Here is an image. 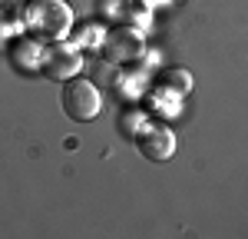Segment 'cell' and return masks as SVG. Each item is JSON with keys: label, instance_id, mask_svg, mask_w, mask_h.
Returning a JSON list of instances; mask_svg holds the SVG:
<instances>
[{"label": "cell", "instance_id": "10", "mask_svg": "<svg viewBox=\"0 0 248 239\" xmlns=\"http://www.w3.org/2000/svg\"><path fill=\"white\" fill-rule=\"evenodd\" d=\"M179 106H182V97H175V93L162 90V86H153V110L155 113L172 117V113H179Z\"/></svg>", "mask_w": 248, "mask_h": 239}, {"label": "cell", "instance_id": "1", "mask_svg": "<svg viewBox=\"0 0 248 239\" xmlns=\"http://www.w3.org/2000/svg\"><path fill=\"white\" fill-rule=\"evenodd\" d=\"M23 27L37 40H63L73 30V7L66 0H27Z\"/></svg>", "mask_w": 248, "mask_h": 239}, {"label": "cell", "instance_id": "6", "mask_svg": "<svg viewBox=\"0 0 248 239\" xmlns=\"http://www.w3.org/2000/svg\"><path fill=\"white\" fill-rule=\"evenodd\" d=\"M43 50H46V43H40L37 37H23V34H17V37H10V63L17 67V70H27V73H33V70H40L43 67Z\"/></svg>", "mask_w": 248, "mask_h": 239}, {"label": "cell", "instance_id": "4", "mask_svg": "<svg viewBox=\"0 0 248 239\" xmlns=\"http://www.w3.org/2000/svg\"><path fill=\"white\" fill-rule=\"evenodd\" d=\"M79 70H83V50H79L77 43H66V40L46 43V50H43V67H40V73L46 80L66 83V80L79 77Z\"/></svg>", "mask_w": 248, "mask_h": 239}, {"label": "cell", "instance_id": "2", "mask_svg": "<svg viewBox=\"0 0 248 239\" xmlns=\"http://www.w3.org/2000/svg\"><path fill=\"white\" fill-rule=\"evenodd\" d=\"M60 103H63V113L73 120V123H90L103 113V93L93 80L86 77H73L63 83L60 90Z\"/></svg>", "mask_w": 248, "mask_h": 239}, {"label": "cell", "instance_id": "9", "mask_svg": "<svg viewBox=\"0 0 248 239\" xmlns=\"http://www.w3.org/2000/svg\"><path fill=\"white\" fill-rule=\"evenodd\" d=\"M103 37H106V30L99 27V23H83V27H77V34H73V43H77L79 50L83 47H103Z\"/></svg>", "mask_w": 248, "mask_h": 239}, {"label": "cell", "instance_id": "8", "mask_svg": "<svg viewBox=\"0 0 248 239\" xmlns=\"http://www.w3.org/2000/svg\"><path fill=\"white\" fill-rule=\"evenodd\" d=\"M149 120H153V117H149L142 106H129V110H123V113H119V133H123L126 139H136Z\"/></svg>", "mask_w": 248, "mask_h": 239}, {"label": "cell", "instance_id": "5", "mask_svg": "<svg viewBox=\"0 0 248 239\" xmlns=\"http://www.w3.org/2000/svg\"><path fill=\"white\" fill-rule=\"evenodd\" d=\"M133 143L139 146V153L146 159H153V163H166L175 153V133H172L166 123H159V120H149Z\"/></svg>", "mask_w": 248, "mask_h": 239}, {"label": "cell", "instance_id": "7", "mask_svg": "<svg viewBox=\"0 0 248 239\" xmlns=\"http://www.w3.org/2000/svg\"><path fill=\"white\" fill-rule=\"evenodd\" d=\"M153 86H162V90H169L175 97H189L192 93V73L186 67H166V70H159Z\"/></svg>", "mask_w": 248, "mask_h": 239}, {"label": "cell", "instance_id": "3", "mask_svg": "<svg viewBox=\"0 0 248 239\" xmlns=\"http://www.w3.org/2000/svg\"><path fill=\"white\" fill-rule=\"evenodd\" d=\"M103 57L116 63V67H129L136 60L146 57V34H142V27H136V23H116L106 30V37H103Z\"/></svg>", "mask_w": 248, "mask_h": 239}]
</instances>
